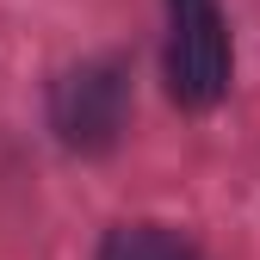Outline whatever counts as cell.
<instances>
[{"mask_svg":"<svg viewBox=\"0 0 260 260\" xmlns=\"http://www.w3.org/2000/svg\"><path fill=\"white\" fill-rule=\"evenodd\" d=\"M168 93L180 106L205 112L230 93V19L217 0H168Z\"/></svg>","mask_w":260,"mask_h":260,"instance_id":"cell-1","label":"cell"},{"mask_svg":"<svg viewBox=\"0 0 260 260\" xmlns=\"http://www.w3.org/2000/svg\"><path fill=\"white\" fill-rule=\"evenodd\" d=\"M50 124L56 137L93 155V149H112L118 130H124V75L112 69V62H81V69H69L56 81L50 93Z\"/></svg>","mask_w":260,"mask_h":260,"instance_id":"cell-2","label":"cell"},{"mask_svg":"<svg viewBox=\"0 0 260 260\" xmlns=\"http://www.w3.org/2000/svg\"><path fill=\"white\" fill-rule=\"evenodd\" d=\"M100 260H211L205 248H192L168 223H118L100 242Z\"/></svg>","mask_w":260,"mask_h":260,"instance_id":"cell-3","label":"cell"}]
</instances>
